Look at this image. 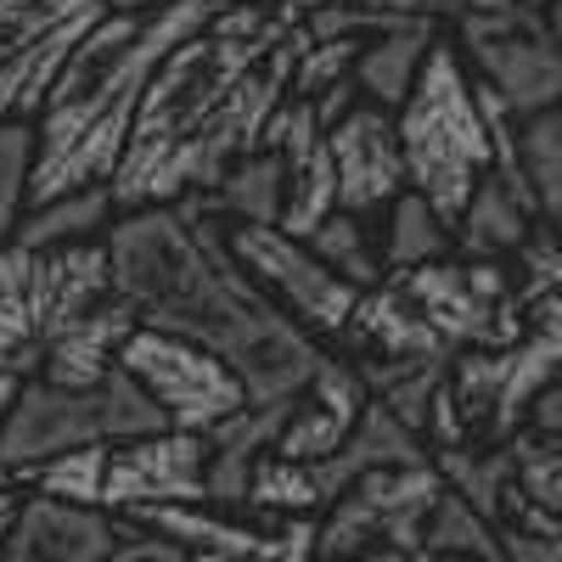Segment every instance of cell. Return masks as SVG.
<instances>
[{
    "mask_svg": "<svg viewBox=\"0 0 562 562\" xmlns=\"http://www.w3.org/2000/svg\"><path fill=\"white\" fill-rule=\"evenodd\" d=\"M338 495L333 473H326V461H293V456H276L265 450L254 461V479H248V495L243 506H259V512H304V518H315V512Z\"/></svg>",
    "mask_w": 562,
    "mask_h": 562,
    "instance_id": "603a6c76",
    "label": "cell"
},
{
    "mask_svg": "<svg viewBox=\"0 0 562 562\" xmlns=\"http://www.w3.org/2000/svg\"><path fill=\"white\" fill-rule=\"evenodd\" d=\"M34 180V119H0V237H12Z\"/></svg>",
    "mask_w": 562,
    "mask_h": 562,
    "instance_id": "83f0119b",
    "label": "cell"
},
{
    "mask_svg": "<svg viewBox=\"0 0 562 562\" xmlns=\"http://www.w3.org/2000/svg\"><path fill=\"white\" fill-rule=\"evenodd\" d=\"M422 557H484V562H501V546H495V529L456 490H439L428 524H422Z\"/></svg>",
    "mask_w": 562,
    "mask_h": 562,
    "instance_id": "4316f807",
    "label": "cell"
},
{
    "mask_svg": "<svg viewBox=\"0 0 562 562\" xmlns=\"http://www.w3.org/2000/svg\"><path fill=\"white\" fill-rule=\"evenodd\" d=\"M102 248L113 293L135 310V321L214 349L243 378L248 400H288L310 383L326 344L254 288L225 243V220L209 214L198 192L113 209Z\"/></svg>",
    "mask_w": 562,
    "mask_h": 562,
    "instance_id": "7a4b0ae2",
    "label": "cell"
},
{
    "mask_svg": "<svg viewBox=\"0 0 562 562\" xmlns=\"http://www.w3.org/2000/svg\"><path fill=\"white\" fill-rule=\"evenodd\" d=\"M130 326H135V310H130L119 293H108L97 310H85L79 321H68L63 333L45 344L34 378L74 383V389H79V383H97L102 371L119 366V344L130 338Z\"/></svg>",
    "mask_w": 562,
    "mask_h": 562,
    "instance_id": "ac0fdd59",
    "label": "cell"
},
{
    "mask_svg": "<svg viewBox=\"0 0 562 562\" xmlns=\"http://www.w3.org/2000/svg\"><path fill=\"white\" fill-rule=\"evenodd\" d=\"M383 231H378V254H383V270H405V265H422V259H439L450 254V225L428 209L422 192H405L378 214Z\"/></svg>",
    "mask_w": 562,
    "mask_h": 562,
    "instance_id": "cb8c5ba5",
    "label": "cell"
},
{
    "mask_svg": "<svg viewBox=\"0 0 562 562\" xmlns=\"http://www.w3.org/2000/svg\"><path fill=\"white\" fill-rule=\"evenodd\" d=\"M518 169L535 192L540 220H557L562 214V113L557 102L518 119Z\"/></svg>",
    "mask_w": 562,
    "mask_h": 562,
    "instance_id": "484cf974",
    "label": "cell"
},
{
    "mask_svg": "<svg viewBox=\"0 0 562 562\" xmlns=\"http://www.w3.org/2000/svg\"><path fill=\"white\" fill-rule=\"evenodd\" d=\"M535 220H540V209H535V198L524 192V186H512L506 175L484 169L479 186L467 192L461 214L450 220V248L467 254V259H506L529 237Z\"/></svg>",
    "mask_w": 562,
    "mask_h": 562,
    "instance_id": "e0dca14e",
    "label": "cell"
},
{
    "mask_svg": "<svg viewBox=\"0 0 562 562\" xmlns=\"http://www.w3.org/2000/svg\"><path fill=\"white\" fill-rule=\"evenodd\" d=\"M108 0H0V119H34Z\"/></svg>",
    "mask_w": 562,
    "mask_h": 562,
    "instance_id": "7c38bea8",
    "label": "cell"
},
{
    "mask_svg": "<svg viewBox=\"0 0 562 562\" xmlns=\"http://www.w3.org/2000/svg\"><path fill=\"white\" fill-rule=\"evenodd\" d=\"M349 360H355L371 400L389 405L411 434L428 428V405H434V394L445 383L450 355H349Z\"/></svg>",
    "mask_w": 562,
    "mask_h": 562,
    "instance_id": "ffe728a7",
    "label": "cell"
},
{
    "mask_svg": "<svg viewBox=\"0 0 562 562\" xmlns=\"http://www.w3.org/2000/svg\"><path fill=\"white\" fill-rule=\"evenodd\" d=\"M304 243L333 265L349 288H371V281L383 276V254H378V231H371L366 214H349V209H333V214H321L310 231H304Z\"/></svg>",
    "mask_w": 562,
    "mask_h": 562,
    "instance_id": "d4e9b609",
    "label": "cell"
},
{
    "mask_svg": "<svg viewBox=\"0 0 562 562\" xmlns=\"http://www.w3.org/2000/svg\"><path fill=\"white\" fill-rule=\"evenodd\" d=\"M225 243L237 254V265L254 276V288L288 321H299L310 338L333 344L344 333L349 304H355L360 288H349L304 237H293V231H281L270 220H254V225L237 220V225H225Z\"/></svg>",
    "mask_w": 562,
    "mask_h": 562,
    "instance_id": "30bf717a",
    "label": "cell"
},
{
    "mask_svg": "<svg viewBox=\"0 0 562 562\" xmlns=\"http://www.w3.org/2000/svg\"><path fill=\"white\" fill-rule=\"evenodd\" d=\"M411 315L422 321V333L434 338V349H495L512 344L529 326V310L512 288L506 259H467V254H439L405 270H383Z\"/></svg>",
    "mask_w": 562,
    "mask_h": 562,
    "instance_id": "ba28073f",
    "label": "cell"
},
{
    "mask_svg": "<svg viewBox=\"0 0 562 562\" xmlns=\"http://www.w3.org/2000/svg\"><path fill=\"white\" fill-rule=\"evenodd\" d=\"M108 220H113V192L108 186H74V192L29 203L12 237L23 248H57V243H79V237H102Z\"/></svg>",
    "mask_w": 562,
    "mask_h": 562,
    "instance_id": "44dd1931",
    "label": "cell"
},
{
    "mask_svg": "<svg viewBox=\"0 0 562 562\" xmlns=\"http://www.w3.org/2000/svg\"><path fill=\"white\" fill-rule=\"evenodd\" d=\"M12 389H18V378H7V371H0V411H7V400H12Z\"/></svg>",
    "mask_w": 562,
    "mask_h": 562,
    "instance_id": "f546056e",
    "label": "cell"
},
{
    "mask_svg": "<svg viewBox=\"0 0 562 562\" xmlns=\"http://www.w3.org/2000/svg\"><path fill=\"white\" fill-rule=\"evenodd\" d=\"M119 366L140 383V394L158 405V416L169 422V428L209 434L220 416H231L248 400L243 378L214 349L180 338V333H164V326L135 321L130 338L119 344Z\"/></svg>",
    "mask_w": 562,
    "mask_h": 562,
    "instance_id": "8fae6325",
    "label": "cell"
},
{
    "mask_svg": "<svg viewBox=\"0 0 562 562\" xmlns=\"http://www.w3.org/2000/svg\"><path fill=\"white\" fill-rule=\"evenodd\" d=\"M562 366V293L529 310V326L495 349H456L445 366V394L461 422V445H495L518 428L524 405Z\"/></svg>",
    "mask_w": 562,
    "mask_h": 562,
    "instance_id": "52a82bcc",
    "label": "cell"
},
{
    "mask_svg": "<svg viewBox=\"0 0 562 562\" xmlns=\"http://www.w3.org/2000/svg\"><path fill=\"white\" fill-rule=\"evenodd\" d=\"M450 23V45L479 85H490L512 113L562 102V57L551 45V7L529 0H434Z\"/></svg>",
    "mask_w": 562,
    "mask_h": 562,
    "instance_id": "8992f818",
    "label": "cell"
},
{
    "mask_svg": "<svg viewBox=\"0 0 562 562\" xmlns=\"http://www.w3.org/2000/svg\"><path fill=\"white\" fill-rule=\"evenodd\" d=\"M439 490L434 456L366 467L315 512V557H422V524Z\"/></svg>",
    "mask_w": 562,
    "mask_h": 562,
    "instance_id": "9c48e42d",
    "label": "cell"
},
{
    "mask_svg": "<svg viewBox=\"0 0 562 562\" xmlns=\"http://www.w3.org/2000/svg\"><path fill=\"white\" fill-rule=\"evenodd\" d=\"M394 135L405 158V186L428 198V209L450 225L479 175L490 169V140L473 97V74L445 34H434V45L422 52L405 102L394 108Z\"/></svg>",
    "mask_w": 562,
    "mask_h": 562,
    "instance_id": "277c9868",
    "label": "cell"
},
{
    "mask_svg": "<svg viewBox=\"0 0 562 562\" xmlns=\"http://www.w3.org/2000/svg\"><path fill=\"white\" fill-rule=\"evenodd\" d=\"M366 405V383L344 349L326 344L310 383L288 400V416H281V434H276V456H293V461H315V456H333L349 434V422Z\"/></svg>",
    "mask_w": 562,
    "mask_h": 562,
    "instance_id": "2e32d148",
    "label": "cell"
},
{
    "mask_svg": "<svg viewBox=\"0 0 562 562\" xmlns=\"http://www.w3.org/2000/svg\"><path fill=\"white\" fill-rule=\"evenodd\" d=\"M124 535V512L18 490V512L0 540V557L12 562H113V546Z\"/></svg>",
    "mask_w": 562,
    "mask_h": 562,
    "instance_id": "9a60e30c",
    "label": "cell"
},
{
    "mask_svg": "<svg viewBox=\"0 0 562 562\" xmlns=\"http://www.w3.org/2000/svg\"><path fill=\"white\" fill-rule=\"evenodd\" d=\"M203 456L209 439L192 428H147L130 439H108L102 450V506L147 512L175 501H203Z\"/></svg>",
    "mask_w": 562,
    "mask_h": 562,
    "instance_id": "4fadbf2b",
    "label": "cell"
},
{
    "mask_svg": "<svg viewBox=\"0 0 562 562\" xmlns=\"http://www.w3.org/2000/svg\"><path fill=\"white\" fill-rule=\"evenodd\" d=\"M304 52L299 18L265 0H225L153 68L135 102L124 158L108 180L113 209L175 203L209 186L259 147V135L288 97Z\"/></svg>",
    "mask_w": 562,
    "mask_h": 562,
    "instance_id": "6da1fadb",
    "label": "cell"
},
{
    "mask_svg": "<svg viewBox=\"0 0 562 562\" xmlns=\"http://www.w3.org/2000/svg\"><path fill=\"white\" fill-rule=\"evenodd\" d=\"M12 512H18V490H12V484H0V540H7V524H12Z\"/></svg>",
    "mask_w": 562,
    "mask_h": 562,
    "instance_id": "f1b7e54d",
    "label": "cell"
},
{
    "mask_svg": "<svg viewBox=\"0 0 562 562\" xmlns=\"http://www.w3.org/2000/svg\"><path fill=\"white\" fill-rule=\"evenodd\" d=\"M326 153H333V180H338V209L378 220L400 192H405V158L394 113L355 97L333 124H326Z\"/></svg>",
    "mask_w": 562,
    "mask_h": 562,
    "instance_id": "5bb4252c",
    "label": "cell"
},
{
    "mask_svg": "<svg viewBox=\"0 0 562 562\" xmlns=\"http://www.w3.org/2000/svg\"><path fill=\"white\" fill-rule=\"evenodd\" d=\"M203 198V209L209 214H220L225 225H237V220H270L276 225V214H281V158L270 153V147H254V153H243L237 164H231L209 192H198Z\"/></svg>",
    "mask_w": 562,
    "mask_h": 562,
    "instance_id": "7402d4cb",
    "label": "cell"
},
{
    "mask_svg": "<svg viewBox=\"0 0 562 562\" xmlns=\"http://www.w3.org/2000/svg\"><path fill=\"white\" fill-rule=\"evenodd\" d=\"M225 0H153V7H108L79 34L68 63L34 113V180L29 203L74 192V186H108L135 102L153 68L192 29H203Z\"/></svg>",
    "mask_w": 562,
    "mask_h": 562,
    "instance_id": "3957f363",
    "label": "cell"
},
{
    "mask_svg": "<svg viewBox=\"0 0 562 562\" xmlns=\"http://www.w3.org/2000/svg\"><path fill=\"white\" fill-rule=\"evenodd\" d=\"M164 428L158 405L140 394L124 366L102 371L97 383H52V378H18L7 411H0V484L18 490V467L63 456L74 445H108Z\"/></svg>",
    "mask_w": 562,
    "mask_h": 562,
    "instance_id": "5b68a950",
    "label": "cell"
},
{
    "mask_svg": "<svg viewBox=\"0 0 562 562\" xmlns=\"http://www.w3.org/2000/svg\"><path fill=\"white\" fill-rule=\"evenodd\" d=\"M439 23L434 18H422V23H405V29H383V34H366L360 40V52L349 63V79L366 102H378V108H400L405 102V90L422 68V52L434 45Z\"/></svg>",
    "mask_w": 562,
    "mask_h": 562,
    "instance_id": "d6986e66",
    "label": "cell"
}]
</instances>
